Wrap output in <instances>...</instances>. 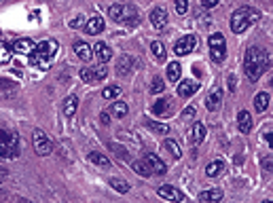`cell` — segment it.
<instances>
[{"mask_svg": "<svg viewBox=\"0 0 273 203\" xmlns=\"http://www.w3.org/2000/svg\"><path fill=\"white\" fill-rule=\"evenodd\" d=\"M210 42V55H212L214 61H222L227 57V41L225 36L218 34V32H214V34H210L208 38Z\"/></svg>", "mask_w": 273, "mask_h": 203, "instance_id": "cell-6", "label": "cell"}, {"mask_svg": "<svg viewBox=\"0 0 273 203\" xmlns=\"http://www.w3.org/2000/svg\"><path fill=\"white\" fill-rule=\"evenodd\" d=\"M93 70H95V81H104V79H106L108 70H106V66H104V63H100V66H95Z\"/></svg>", "mask_w": 273, "mask_h": 203, "instance_id": "cell-39", "label": "cell"}, {"mask_svg": "<svg viewBox=\"0 0 273 203\" xmlns=\"http://www.w3.org/2000/svg\"><path fill=\"white\" fill-rule=\"evenodd\" d=\"M112 112L117 114V117H125V114L129 112V108H127L125 102H114V104H112Z\"/></svg>", "mask_w": 273, "mask_h": 203, "instance_id": "cell-35", "label": "cell"}, {"mask_svg": "<svg viewBox=\"0 0 273 203\" xmlns=\"http://www.w3.org/2000/svg\"><path fill=\"white\" fill-rule=\"evenodd\" d=\"M133 68H138V61L129 55H121L117 61V74L119 76H129L133 72Z\"/></svg>", "mask_w": 273, "mask_h": 203, "instance_id": "cell-11", "label": "cell"}, {"mask_svg": "<svg viewBox=\"0 0 273 203\" xmlns=\"http://www.w3.org/2000/svg\"><path fill=\"white\" fill-rule=\"evenodd\" d=\"M256 21H258V11L250 9V6H239V9L231 15V30L235 34H241V32H246Z\"/></svg>", "mask_w": 273, "mask_h": 203, "instance_id": "cell-3", "label": "cell"}, {"mask_svg": "<svg viewBox=\"0 0 273 203\" xmlns=\"http://www.w3.org/2000/svg\"><path fill=\"white\" fill-rule=\"evenodd\" d=\"M32 146H34L36 155H41V157H47V155H51V150H53L51 140L44 136V131H41V129H34V133H32Z\"/></svg>", "mask_w": 273, "mask_h": 203, "instance_id": "cell-7", "label": "cell"}, {"mask_svg": "<svg viewBox=\"0 0 273 203\" xmlns=\"http://www.w3.org/2000/svg\"><path fill=\"white\" fill-rule=\"evenodd\" d=\"M157 195L161 197V199H168V201H180V203H182V201H187V197H184L182 190L174 188L171 184H163V186H159Z\"/></svg>", "mask_w": 273, "mask_h": 203, "instance_id": "cell-8", "label": "cell"}, {"mask_svg": "<svg viewBox=\"0 0 273 203\" xmlns=\"http://www.w3.org/2000/svg\"><path fill=\"white\" fill-rule=\"evenodd\" d=\"M197 91H199V82L193 79H187L178 85V95H180V98H190V95H195Z\"/></svg>", "mask_w": 273, "mask_h": 203, "instance_id": "cell-12", "label": "cell"}, {"mask_svg": "<svg viewBox=\"0 0 273 203\" xmlns=\"http://www.w3.org/2000/svg\"><path fill=\"white\" fill-rule=\"evenodd\" d=\"M169 17H168V11L161 9V6H155V9L150 11V23L155 30H163L165 25H168Z\"/></svg>", "mask_w": 273, "mask_h": 203, "instance_id": "cell-10", "label": "cell"}, {"mask_svg": "<svg viewBox=\"0 0 273 203\" xmlns=\"http://www.w3.org/2000/svg\"><path fill=\"white\" fill-rule=\"evenodd\" d=\"M229 91H235V76H229Z\"/></svg>", "mask_w": 273, "mask_h": 203, "instance_id": "cell-45", "label": "cell"}, {"mask_svg": "<svg viewBox=\"0 0 273 203\" xmlns=\"http://www.w3.org/2000/svg\"><path fill=\"white\" fill-rule=\"evenodd\" d=\"M100 121H102L104 125H108V121H110V119H108V112H102V114H100Z\"/></svg>", "mask_w": 273, "mask_h": 203, "instance_id": "cell-46", "label": "cell"}, {"mask_svg": "<svg viewBox=\"0 0 273 203\" xmlns=\"http://www.w3.org/2000/svg\"><path fill=\"white\" fill-rule=\"evenodd\" d=\"M165 89V85H163V79L161 76H155V81H152V87H150V91L152 93H161Z\"/></svg>", "mask_w": 273, "mask_h": 203, "instance_id": "cell-38", "label": "cell"}, {"mask_svg": "<svg viewBox=\"0 0 273 203\" xmlns=\"http://www.w3.org/2000/svg\"><path fill=\"white\" fill-rule=\"evenodd\" d=\"M0 157L2 159H17L19 157V138L15 131L0 127Z\"/></svg>", "mask_w": 273, "mask_h": 203, "instance_id": "cell-4", "label": "cell"}, {"mask_svg": "<svg viewBox=\"0 0 273 203\" xmlns=\"http://www.w3.org/2000/svg\"><path fill=\"white\" fill-rule=\"evenodd\" d=\"M182 117H184V119H190V117H195V108H193V106L184 108V110H182Z\"/></svg>", "mask_w": 273, "mask_h": 203, "instance_id": "cell-42", "label": "cell"}, {"mask_svg": "<svg viewBox=\"0 0 273 203\" xmlns=\"http://www.w3.org/2000/svg\"><path fill=\"white\" fill-rule=\"evenodd\" d=\"M163 148L165 150H168L169 152V155L171 157H174V159H180L182 157V150H180V146H178V142H176V140H165V142H163Z\"/></svg>", "mask_w": 273, "mask_h": 203, "instance_id": "cell-28", "label": "cell"}, {"mask_svg": "<svg viewBox=\"0 0 273 203\" xmlns=\"http://www.w3.org/2000/svg\"><path fill=\"white\" fill-rule=\"evenodd\" d=\"M199 201H220L222 199V190L220 188H214V190H203L197 197Z\"/></svg>", "mask_w": 273, "mask_h": 203, "instance_id": "cell-29", "label": "cell"}, {"mask_svg": "<svg viewBox=\"0 0 273 203\" xmlns=\"http://www.w3.org/2000/svg\"><path fill=\"white\" fill-rule=\"evenodd\" d=\"M150 51H152V57H155L157 61L163 63L165 60H168V53H165V47H163L161 41H155V42H152V44H150Z\"/></svg>", "mask_w": 273, "mask_h": 203, "instance_id": "cell-23", "label": "cell"}, {"mask_svg": "<svg viewBox=\"0 0 273 203\" xmlns=\"http://www.w3.org/2000/svg\"><path fill=\"white\" fill-rule=\"evenodd\" d=\"M146 127L152 129V131H157V133H161V136H168V133H169V125L157 123V121H146Z\"/></svg>", "mask_w": 273, "mask_h": 203, "instance_id": "cell-32", "label": "cell"}, {"mask_svg": "<svg viewBox=\"0 0 273 203\" xmlns=\"http://www.w3.org/2000/svg\"><path fill=\"white\" fill-rule=\"evenodd\" d=\"M108 184H110L117 193H127V190H129V184H127V180H123V178H110Z\"/></svg>", "mask_w": 273, "mask_h": 203, "instance_id": "cell-31", "label": "cell"}, {"mask_svg": "<svg viewBox=\"0 0 273 203\" xmlns=\"http://www.w3.org/2000/svg\"><path fill=\"white\" fill-rule=\"evenodd\" d=\"M174 6H176V13H178V15H187V11H189V0H174Z\"/></svg>", "mask_w": 273, "mask_h": 203, "instance_id": "cell-37", "label": "cell"}, {"mask_svg": "<svg viewBox=\"0 0 273 203\" xmlns=\"http://www.w3.org/2000/svg\"><path fill=\"white\" fill-rule=\"evenodd\" d=\"M57 49H60V44L57 41H42L38 42L34 51L30 53V63L38 70H47L51 63H53L55 55H57Z\"/></svg>", "mask_w": 273, "mask_h": 203, "instance_id": "cell-2", "label": "cell"}, {"mask_svg": "<svg viewBox=\"0 0 273 203\" xmlns=\"http://www.w3.org/2000/svg\"><path fill=\"white\" fill-rule=\"evenodd\" d=\"M76 108H79V98H76V95H68V98L63 100V114H66L68 119L74 117Z\"/></svg>", "mask_w": 273, "mask_h": 203, "instance_id": "cell-21", "label": "cell"}, {"mask_svg": "<svg viewBox=\"0 0 273 203\" xmlns=\"http://www.w3.org/2000/svg\"><path fill=\"white\" fill-rule=\"evenodd\" d=\"M4 178H6V169H2V167H0V182H2Z\"/></svg>", "mask_w": 273, "mask_h": 203, "instance_id": "cell-48", "label": "cell"}, {"mask_svg": "<svg viewBox=\"0 0 273 203\" xmlns=\"http://www.w3.org/2000/svg\"><path fill=\"white\" fill-rule=\"evenodd\" d=\"M133 171H136V174H140V176H144V178H150L152 176V169H150V165H148V161H146V159H140V161L133 163Z\"/></svg>", "mask_w": 273, "mask_h": 203, "instance_id": "cell-25", "label": "cell"}, {"mask_svg": "<svg viewBox=\"0 0 273 203\" xmlns=\"http://www.w3.org/2000/svg\"><path fill=\"white\" fill-rule=\"evenodd\" d=\"M34 41H30V38H19V41L13 42V51L15 53H23V55H30L32 51H34Z\"/></svg>", "mask_w": 273, "mask_h": 203, "instance_id": "cell-17", "label": "cell"}, {"mask_svg": "<svg viewBox=\"0 0 273 203\" xmlns=\"http://www.w3.org/2000/svg\"><path fill=\"white\" fill-rule=\"evenodd\" d=\"M269 102H271V98H269V93H258L256 98H254V108H256V112H265L267 110V106H269Z\"/></svg>", "mask_w": 273, "mask_h": 203, "instance_id": "cell-27", "label": "cell"}, {"mask_svg": "<svg viewBox=\"0 0 273 203\" xmlns=\"http://www.w3.org/2000/svg\"><path fill=\"white\" fill-rule=\"evenodd\" d=\"M121 95V87L119 85H110V87H106L104 91H102V98L104 100H114V98H119Z\"/></svg>", "mask_w": 273, "mask_h": 203, "instance_id": "cell-33", "label": "cell"}, {"mask_svg": "<svg viewBox=\"0 0 273 203\" xmlns=\"http://www.w3.org/2000/svg\"><path fill=\"white\" fill-rule=\"evenodd\" d=\"M144 159H146V161H148V165H150L152 176H163L165 171H168V165H165L157 155H150V152H148V155H146Z\"/></svg>", "mask_w": 273, "mask_h": 203, "instance_id": "cell-14", "label": "cell"}, {"mask_svg": "<svg viewBox=\"0 0 273 203\" xmlns=\"http://www.w3.org/2000/svg\"><path fill=\"white\" fill-rule=\"evenodd\" d=\"M150 110L155 112V117H168V114H171V110H174V102L163 98V100L155 102V106H152Z\"/></svg>", "mask_w": 273, "mask_h": 203, "instance_id": "cell-13", "label": "cell"}, {"mask_svg": "<svg viewBox=\"0 0 273 203\" xmlns=\"http://www.w3.org/2000/svg\"><path fill=\"white\" fill-rule=\"evenodd\" d=\"M180 63L178 61H171V63H168V68H165V76H168V81H171V82H176V81H180Z\"/></svg>", "mask_w": 273, "mask_h": 203, "instance_id": "cell-24", "label": "cell"}, {"mask_svg": "<svg viewBox=\"0 0 273 203\" xmlns=\"http://www.w3.org/2000/svg\"><path fill=\"white\" fill-rule=\"evenodd\" d=\"M81 79L85 82H95V70L93 68H81Z\"/></svg>", "mask_w": 273, "mask_h": 203, "instance_id": "cell-36", "label": "cell"}, {"mask_svg": "<svg viewBox=\"0 0 273 203\" xmlns=\"http://www.w3.org/2000/svg\"><path fill=\"white\" fill-rule=\"evenodd\" d=\"M108 17L117 23H127V25L140 23V13L129 4H112L108 9Z\"/></svg>", "mask_w": 273, "mask_h": 203, "instance_id": "cell-5", "label": "cell"}, {"mask_svg": "<svg viewBox=\"0 0 273 203\" xmlns=\"http://www.w3.org/2000/svg\"><path fill=\"white\" fill-rule=\"evenodd\" d=\"M74 53H76V57L79 60H83V61H89L93 57V49L89 47L87 42H83V41H76L74 42Z\"/></svg>", "mask_w": 273, "mask_h": 203, "instance_id": "cell-16", "label": "cell"}, {"mask_svg": "<svg viewBox=\"0 0 273 203\" xmlns=\"http://www.w3.org/2000/svg\"><path fill=\"white\" fill-rule=\"evenodd\" d=\"M269 66V55H267L265 49L260 47H250L246 51V61H244V70H246V76L250 79L252 82H256L263 72Z\"/></svg>", "mask_w": 273, "mask_h": 203, "instance_id": "cell-1", "label": "cell"}, {"mask_svg": "<svg viewBox=\"0 0 273 203\" xmlns=\"http://www.w3.org/2000/svg\"><path fill=\"white\" fill-rule=\"evenodd\" d=\"M222 171H225V161L222 159H216V161H212L206 167V174L210 176V178H216V176H220Z\"/></svg>", "mask_w": 273, "mask_h": 203, "instance_id": "cell-22", "label": "cell"}, {"mask_svg": "<svg viewBox=\"0 0 273 203\" xmlns=\"http://www.w3.org/2000/svg\"><path fill=\"white\" fill-rule=\"evenodd\" d=\"M15 197L9 195V193H4V190H0V201H13Z\"/></svg>", "mask_w": 273, "mask_h": 203, "instance_id": "cell-44", "label": "cell"}, {"mask_svg": "<svg viewBox=\"0 0 273 203\" xmlns=\"http://www.w3.org/2000/svg\"><path fill=\"white\" fill-rule=\"evenodd\" d=\"M263 169H267V171H273V155L263 159Z\"/></svg>", "mask_w": 273, "mask_h": 203, "instance_id": "cell-40", "label": "cell"}, {"mask_svg": "<svg viewBox=\"0 0 273 203\" xmlns=\"http://www.w3.org/2000/svg\"><path fill=\"white\" fill-rule=\"evenodd\" d=\"M203 140H206V125L195 123L193 125V144H201Z\"/></svg>", "mask_w": 273, "mask_h": 203, "instance_id": "cell-30", "label": "cell"}, {"mask_svg": "<svg viewBox=\"0 0 273 203\" xmlns=\"http://www.w3.org/2000/svg\"><path fill=\"white\" fill-rule=\"evenodd\" d=\"M93 51H95L93 55L98 57V61H100V63H106V61L112 57V51H110V47H108V44H104V42H98V44H95V47H93Z\"/></svg>", "mask_w": 273, "mask_h": 203, "instance_id": "cell-19", "label": "cell"}, {"mask_svg": "<svg viewBox=\"0 0 273 203\" xmlns=\"http://www.w3.org/2000/svg\"><path fill=\"white\" fill-rule=\"evenodd\" d=\"M11 61V47L6 42H0V63Z\"/></svg>", "mask_w": 273, "mask_h": 203, "instance_id": "cell-34", "label": "cell"}, {"mask_svg": "<svg viewBox=\"0 0 273 203\" xmlns=\"http://www.w3.org/2000/svg\"><path fill=\"white\" fill-rule=\"evenodd\" d=\"M237 127H239L241 133H250V129H252V114L248 110H241L237 114Z\"/></svg>", "mask_w": 273, "mask_h": 203, "instance_id": "cell-18", "label": "cell"}, {"mask_svg": "<svg viewBox=\"0 0 273 203\" xmlns=\"http://www.w3.org/2000/svg\"><path fill=\"white\" fill-rule=\"evenodd\" d=\"M195 44H197V38L193 34H187L174 44V53L176 55H189L190 51L195 49Z\"/></svg>", "mask_w": 273, "mask_h": 203, "instance_id": "cell-9", "label": "cell"}, {"mask_svg": "<svg viewBox=\"0 0 273 203\" xmlns=\"http://www.w3.org/2000/svg\"><path fill=\"white\" fill-rule=\"evenodd\" d=\"M220 102H222V89L218 87V89H214V91L206 98V108L210 112H216L220 108Z\"/></svg>", "mask_w": 273, "mask_h": 203, "instance_id": "cell-15", "label": "cell"}, {"mask_svg": "<svg viewBox=\"0 0 273 203\" xmlns=\"http://www.w3.org/2000/svg\"><path fill=\"white\" fill-rule=\"evenodd\" d=\"M110 148L117 150V157H119V159H127V150H125V148H119L117 144H110Z\"/></svg>", "mask_w": 273, "mask_h": 203, "instance_id": "cell-41", "label": "cell"}, {"mask_svg": "<svg viewBox=\"0 0 273 203\" xmlns=\"http://www.w3.org/2000/svg\"><path fill=\"white\" fill-rule=\"evenodd\" d=\"M201 4L206 6V9H212V6L218 4V0H201Z\"/></svg>", "mask_w": 273, "mask_h": 203, "instance_id": "cell-43", "label": "cell"}, {"mask_svg": "<svg viewBox=\"0 0 273 203\" xmlns=\"http://www.w3.org/2000/svg\"><path fill=\"white\" fill-rule=\"evenodd\" d=\"M267 142H269V146L273 148V133H267Z\"/></svg>", "mask_w": 273, "mask_h": 203, "instance_id": "cell-47", "label": "cell"}, {"mask_svg": "<svg viewBox=\"0 0 273 203\" xmlns=\"http://www.w3.org/2000/svg\"><path fill=\"white\" fill-rule=\"evenodd\" d=\"M102 30H104V19H102V17H91L85 23V32H87V34H93L95 36V34H100Z\"/></svg>", "mask_w": 273, "mask_h": 203, "instance_id": "cell-20", "label": "cell"}, {"mask_svg": "<svg viewBox=\"0 0 273 203\" xmlns=\"http://www.w3.org/2000/svg\"><path fill=\"white\" fill-rule=\"evenodd\" d=\"M87 157H89V161L95 163V165H100V167H110V159H108L106 155H102V152L91 150Z\"/></svg>", "mask_w": 273, "mask_h": 203, "instance_id": "cell-26", "label": "cell"}]
</instances>
